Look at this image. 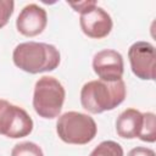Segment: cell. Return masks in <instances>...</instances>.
<instances>
[{
	"label": "cell",
	"mask_w": 156,
	"mask_h": 156,
	"mask_svg": "<svg viewBox=\"0 0 156 156\" xmlns=\"http://www.w3.org/2000/svg\"><path fill=\"white\" fill-rule=\"evenodd\" d=\"M127 89L122 79L116 82L90 80L80 90V104L90 113L111 111L126 99Z\"/></svg>",
	"instance_id": "6da1fadb"
},
{
	"label": "cell",
	"mask_w": 156,
	"mask_h": 156,
	"mask_svg": "<svg viewBox=\"0 0 156 156\" xmlns=\"http://www.w3.org/2000/svg\"><path fill=\"white\" fill-rule=\"evenodd\" d=\"M12 60L20 69L37 74L57 68L60 65V52L51 44L27 41L18 44L13 49Z\"/></svg>",
	"instance_id": "7a4b0ae2"
},
{
	"label": "cell",
	"mask_w": 156,
	"mask_h": 156,
	"mask_svg": "<svg viewBox=\"0 0 156 156\" xmlns=\"http://www.w3.org/2000/svg\"><path fill=\"white\" fill-rule=\"evenodd\" d=\"M66 91L63 85L54 77L39 78L34 87L33 107L35 112L46 119L57 117L62 110Z\"/></svg>",
	"instance_id": "3957f363"
},
{
	"label": "cell",
	"mask_w": 156,
	"mask_h": 156,
	"mask_svg": "<svg viewBox=\"0 0 156 156\" xmlns=\"http://www.w3.org/2000/svg\"><path fill=\"white\" fill-rule=\"evenodd\" d=\"M56 132L60 139L67 144L85 145L95 138L98 127L93 117L82 112L68 111L58 117Z\"/></svg>",
	"instance_id": "277c9868"
},
{
	"label": "cell",
	"mask_w": 156,
	"mask_h": 156,
	"mask_svg": "<svg viewBox=\"0 0 156 156\" xmlns=\"http://www.w3.org/2000/svg\"><path fill=\"white\" fill-rule=\"evenodd\" d=\"M33 130V119L26 110L0 99V134L17 139L27 136Z\"/></svg>",
	"instance_id": "5b68a950"
},
{
	"label": "cell",
	"mask_w": 156,
	"mask_h": 156,
	"mask_svg": "<svg viewBox=\"0 0 156 156\" xmlns=\"http://www.w3.org/2000/svg\"><path fill=\"white\" fill-rule=\"evenodd\" d=\"M133 73L144 80L155 79V48L149 41H136L128 50Z\"/></svg>",
	"instance_id": "8992f818"
},
{
	"label": "cell",
	"mask_w": 156,
	"mask_h": 156,
	"mask_svg": "<svg viewBox=\"0 0 156 156\" xmlns=\"http://www.w3.org/2000/svg\"><path fill=\"white\" fill-rule=\"evenodd\" d=\"M79 24L83 33L93 39H102L107 37L112 29L111 16L98 5H94L80 13Z\"/></svg>",
	"instance_id": "52a82bcc"
},
{
	"label": "cell",
	"mask_w": 156,
	"mask_h": 156,
	"mask_svg": "<svg viewBox=\"0 0 156 156\" xmlns=\"http://www.w3.org/2000/svg\"><path fill=\"white\" fill-rule=\"evenodd\" d=\"M94 72L101 80L116 82L122 79L124 72L123 57L118 51L106 49L96 52L93 57Z\"/></svg>",
	"instance_id": "ba28073f"
},
{
	"label": "cell",
	"mask_w": 156,
	"mask_h": 156,
	"mask_svg": "<svg viewBox=\"0 0 156 156\" xmlns=\"http://www.w3.org/2000/svg\"><path fill=\"white\" fill-rule=\"evenodd\" d=\"M46 23V11L37 4H29L24 6L16 20L17 30L24 37H35L40 34L45 29Z\"/></svg>",
	"instance_id": "9c48e42d"
},
{
	"label": "cell",
	"mask_w": 156,
	"mask_h": 156,
	"mask_svg": "<svg viewBox=\"0 0 156 156\" xmlns=\"http://www.w3.org/2000/svg\"><path fill=\"white\" fill-rule=\"evenodd\" d=\"M143 127V113L135 108L124 110L116 121V132L123 139L138 138Z\"/></svg>",
	"instance_id": "30bf717a"
},
{
	"label": "cell",
	"mask_w": 156,
	"mask_h": 156,
	"mask_svg": "<svg viewBox=\"0 0 156 156\" xmlns=\"http://www.w3.org/2000/svg\"><path fill=\"white\" fill-rule=\"evenodd\" d=\"M138 138L146 143H154L156 140L155 115L152 112L143 113V127H141V132Z\"/></svg>",
	"instance_id": "8fae6325"
},
{
	"label": "cell",
	"mask_w": 156,
	"mask_h": 156,
	"mask_svg": "<svg viewBox=\"0 0 156 156\" xmlns=\"http://www.w3.org/2000/svg\"><path fill=\"white\" fill-rule=\"evenodd\" d=\"M89 156H123V149L113 140H105L101 141Z\"/></svg>",
	"instance_id": "7c38bea8"
},
{
	"label": "cell",
	"mask_w": 156,
	"mask_h": 156,
	"mask_svg": "<svg viewBox=\"0 0 156 156\" xmlns=\"http://www.w3.org/2000/svg\"><path fill=\"white\" fill-rule=\"evenodd\" d=\"M11 156H44L39 145L32 141H23L16 144L11 151Z\"/></svg>",
	"instance_id": "4fadbf2b"
},
{
	"label": "cell",
	"mask_w": 156,
	"mask_h": 156,
	"mask_svg": "<svg viewBox=\"0 0 156 156\" xmlns=\"http://www.w3.org/2000/svg\"><path fill=\"white\" fill-rule=\"evenodd\" d=\"M15 2L12 0H0V28L7 24L12 12Z\"/></svg>",
	"instance_id": "5bb4252c"
},
{
	"label": "cell",
	"mask_w": 156,
	"mask_h": 156,
	"mask_svg": "<svg viewBox=\"0 0 156 156\" xmlns=\"http://www.w3.org/2000/svg\"><path fill=\"white\" fill-rule=\"evenodd\" d=\"M127 156H155V151L145 146H136L132 149Z\"/></svg>",
	"instance_id": "9a60e30c"
},
{
	"label": "cell",
	"mask_w": 156,
	"mask_h": 156,
	"mask_svg": "<svg viewBox=\"0 0 156 156\" xmlns=\"http://www.w3.org/2000/svg\"><path fill=\"white\" fill-rule=\"evenodd\" d=\"M94 5H96V2H95V1H83V2H78V4H73V2H71V4H69V6L74 9V11L80 12V13H82V12H84L87 9H89V7L94 6Z\"/></svg>",
	"instance_id": "2e32d148"
}]
</instances>
